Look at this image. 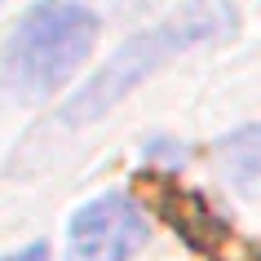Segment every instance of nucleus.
Wrapping results in <instances>:
<instances>
[{"label": "nucleus", "mask_w": 261, "mask_h": 261, "mask_svg": "<svg viewBox=\"0 0 261 261\" xmlns=\"http://www.w3.org/2000/svg\"><path fill=\"white\" fill-rule=\"evenodd\" d=\"M234 22H239V14H234L230 0H181L160 27L142 31L133 40H124L120 49L107 58V67L58 111V120L62 124L102 120L115 102H124L146 75H155V71L164 67L168 58H177L181 49L213 44V40H221V36H230Z\"/></svg>", "instance_id": "nucleus-1"}, {"label": "nucleus", "mask_w": 261, "mask_h": 261, "mask_svg": "<svg viewBox=\"0 0 261 261\" xmlns=\"http://www.w3.org/2000/svg\"><path fill=\"white\" fill-rule=\"evenodd\" d=\"M97 14L75 0H40L18 18L5 44V84L22 102L54 97L89 62L97 44Z\"/></svg>", "instance_id": "nucleus-2"}, {"label": "nucleus", "mask_w": 261, "mask_h": 261, "mask_svg": "<svg viewBox=\"0 0 261 261\" xmlns=\"http://www.w3.org/2000/svg\"><path fill=\"white\" fill-rule=\"evenodd\" d=\"M151 239V221L142 217L133 195H97L71 217L67 261H133Z\"/></svg>", "instance_id": "nucleus-3"}, {"label": "nucleus", "mask_w": 261, "mask_h": 261, "mask_svg": "<svg viewBox=\"0 0 261 261\" xmlns=\"http://www.w3.org/2000/svg\"><path fill=\"white\" fill-rule=\"evenodd\" d=\"M217 164L230 181H261V124L226 133L217 142Z\"/></svg>", "instance_id": "nucleus-4"}, {"label": "nucleus", "mask_w": 261, "mask_h": 261, "mask_svg": "<svg viewBox=\"0 0 261 261\" xmlns=\"http://www.w3.org/2000/svg\"><path fill=\"white\" fill-rule=\"evenodd\" d=\"M5 261H49V244H27L22 252H14V257H5Z\"/></svg>", "instance_id": "nucleus-5"}]
</instances>
